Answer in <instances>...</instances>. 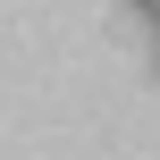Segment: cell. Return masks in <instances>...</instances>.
Listing matches in <instances>:
<instances>
[{
    "label": "cell",
    "instance_id": "obj_1",
    "mask_svg": "<svg viewBox=\"0 0 160 160\" xmlns=\"http://www.w3.org/2000/svg\"><path fill=\"white\" fill-rule=\"evenodd\" d=\"M135 17H152V25H160V0H135Z\"/></svg>",
    "mask_w": 160,
    "mask_h": 160
}]
</instances>
